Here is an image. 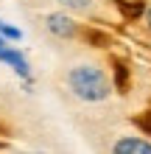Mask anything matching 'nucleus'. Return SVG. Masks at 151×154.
<instances>
[{"label": "nucleus", "mask_w": 151, "mask_h": 154, "mask_svg": "<svg viewBox=\"0 0 151 154\" xmlns=\"http://www.w3.org/2000/svg\"><path fill=\"white\" fill-rule=\"evenodd\" d=\"M6 45H8V42H6L3 37H0V51H3V48H6Z\"/></svg>", "instance_id": "obj_8"}, {"label": "nucleus", "mask_w": 151, "mask_h": 154, "mask_svg": "<svg viewBox=\"0 0 151 154\" xmlns=\"http://www.w3.org/2000/svg\"><path fill=\"white\" fill-rule=\"evenodd\" d=\"M0 37H3L6 42H20V39H23V31H20V28H14V25H8V23H3V20H0Z\"/></svg>", "instance_id": "obj_5"}, {"label": "nucleus", "mask_w": 151, "mask_h": 154, "mask_svg": "<svg viewBox=\"0 0 151 154\" xmlns=\"http://www.w3.org/2000/svg\"><path fill=\"white\" fill-rule=\"evenodd\" d=\"M67 87L87 104H98L112 95V81L98 65H73L67 70Z\"/></svg>", "instance_id": "obj_1"}, {"label": "nucleus", "mask_w": 151, "mask_h": 154, "mask_svg": "<svg viewBox=\"0 0 151 154\" xmlns=\"http://www.w3.org/2000/svg\"><path fill=\"white\" fill-rule=\"evenodd\" d=\"M0 62L8 65L23 81H31V65H28V59L20 53V48H8V45H6V48L0 51Z\"/></svg>", "instance_id": "obj_3"}, {"label": "nucleus", "mask_w": 151, "mask_h": 154, "mask_svg": "<svg viewBox=\"0 0 151 154\" xmlns=\"http://www.w3.org/2000/svg\"><path fill=\"white\" fill-rule=\"evenodd\" d=\"M146 23L151 25V8H148V11H146Z\"/></svg>", "instance_id": "obj_7"}, {"label": "nucleus", "mask_w": 151, "mask_h": 154, "mask_svg": "<svg viewBox=\"0 0 151 154\" xmlns=\"http://www.w3.org/2000/svg\"><path fill=\"white\" fill-rule=\"evenodd\" d=\"M112 151L115 154H151V143L143 140V137H131V134H126V137H120L112 146Z\"/></svg>", "instance_id": "obj_4"}, {"label": "nucleus", "mask_w": 151, "mask_h": 154, "mask_svg": "<svg viewBox=\"0 0 151 154\" xmlns=\"http://www.w3.org/2000/svg\"><path fill=\"white\" fill-rule=\"evenodd\" d=\"M65 8H70V11H90L95 0H59Z\"/></svg>", "instance_id": "obj_6"}, {"label": "nucleus", "mask_w": 151, "mask_h": 154, "mask_svg": "<svg viewBox=\"0 0 151 154\" xmlns=\"http://www.w3.org/2000/svg\"><path fill=\"white\" fill-rule=\"evenodd\" d=\"M45 28L53 34V37H59V39H73L76 34H78L76 20H73L70 14H65V11H53V14H48V17H45Z\"/></svg>", "instance_id": "obj_2"}]
</instances>
